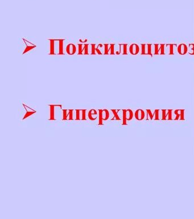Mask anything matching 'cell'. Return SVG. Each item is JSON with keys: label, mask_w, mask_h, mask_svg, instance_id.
I'll use <instances>...</instances> for the list:
<instances>
[{"label": "cell", "mask_w": 194, "mask_h": 219, "mask_svg": "<svg viewBox=\"0 0 194 219\" xmlns=\"http://www.w3.org/2000/svg\"><path fill=\"white\" fill-rule=\"evenodd\" d=\"M91 55H96V45L95 44H91Z\"/></svg>", "instance_id": "22"}, {"label": "cell", "mask_w": 194, "mask_h": 219, "mask_svg": "<svg viewBox=\"0 0 194 219\" xmlns=\"http://www.w3.org/2000/svg\"><path fill=\"white\" fill-rule=\"evenodd\" d=\"M120 53V54L127 55L128 54V45L127 44H119Z\"/></svg>", "instance_id": "18"}, {"label": "cell", "mask_w": 194, "mask_h": 219, "mask_svg": "<svg viewBox=\"0 0 194 219\" xmlns=\"http://www.w3.org/2000/svg\"><path fill=\"white\" fill-rule=\"evenodd\" d=\"M58 55H64V40L58 39Z\"/></svg>", "instance_id": "16"}, {"label": "cell", "mask_w": 194, "mask_h": 219, "mask_svg": "<svg viewBox=\"0 0 194 219\" xmlns=\"http://www.w3.org/2000/svg\"><path fill=\"white\" fill-rule=\"evenodd\" d=\"M177 48L175 44H167V54L168 55H173L175 53V49Z\"/></svg>", "instance_id": "13"}, {"label": "cell", "mask_w": 194, "mask_h": 219, "mask_svg": "<svg viewBox=\"0 0 194 219\" xmlns=\"http://www.w3.org/2000/svg\"><path fill=\"white\" fill-rule=\"evenodd\" d=\"M104 55H115L116 54L115 44H104Z\"/></svg>", "instance_id": "5"}, {"label": "cell", "mask_w": 194, "mask_h": 219, "mask_svg": "<svg viewBox=\"0 0 194 219\" xmlns=\"http://www.w3.org/2000/svg\"><path fill=\"white\" fill-rule=\"evenodd\" d=\"M129 52L131 55H136L140 53V47L137 43H132L129 48Z\"/></svg>", "instance_id": "10"}, {"label": "cell", "mask_w": 194, "mask_h": 219, "mask_svg": "<svg viewBox=\"0 0 194 219\" xmlns=\"http://www.w3.org/2000/svg\"><path fill=\"white\" fill-rule=\"evenodd\" d=\"M97 112L96 110L92 109L89 110V112L88 113V117L90 120L94 121L97 119Z\"/></svg>", "instance_id": "14"}, {"label": "cell", "mask_w": 194, "mask_h": 219, "mask_svg": "<svg viewBox=\"0 0 194 219\" xmlns=\"http://www.w3.org/2000/svg\"><path fill=\"white\" fill-rule=\"evenodd\" d=\"M154 55H164L167 53V45L166 44H153Z\"/></svg>", "instance_id": "4"}, {"label": "cell", "mask_w": 194, "mask_h": 219, "mask_svg": "<svg viewBox=\"0 0 194 219\" xmlns=\"http://www.w3.org/2000/svg\"><path fill=\"white\" fill-rule=\"evenodd\" d=\"M109 118V112L106 109L99 110V123L101 126L104 124V122L106 121Z\"/></svg>", "instance_id": "3"}, {"label": "cell", "mask_w": 194, "mask_h": 219, "mask_svg": "<svg viewBox=\"0 0 194 219\" xmlns=\"http://www.w3.org/2000/svg\"><path fill=\"white\" fill-rule=\"evenodd\" d=\"M36 48V46L35 45H27V46H26V48H25V50H24V52H23V54H24L26 53L27 52H29V51H30L31 50H32V49H33V48Z\"/></svg>", "instance_id": "20"}, {"label": "cell", "mask_w": 194, "mask_h": 219, "mask_svg": "<svg viewBox=\"0 0 194 219\" xmlns=\"http://www.w3.org/2000/svg\"><path fill=\"white\" fill-rule=\"evenodd\" d=\"M66 51L68 55H74L76 52V47L73 43H69L67 46Z\"/></svg>", "instance_id": "11"}, {"label": "cell", "mask_w": 194, "mask_h": 219, "mask_svg": "<svg viewBox=\"0 0 194 219\" xmlns=\"http://www.w3.org/2000/svg\"><path fill=\"white\" fill-rule=\"evenodd\" d=\"M50 41V55H55V39H49Z\"/></svg>", "instance_id": "17"}, {"label": "cell", "mask_w": 194, "mask_h": 219, "mask_svg": "<svg viewBox=\"0 0 194 219\" xmlns=\"http://www.w3.org/2000/svg\"><path fill=\"white\" fill-rule=\"evenodd\" d=\"M177 51L180 55H186L189 52V47L185 43H180L177 46Z\"/></svg>", "instance_id": "9"}, {"label": "cell", "mask_w": 194, "mask_h": 219, "mask_svg": "<svg viewBox=\"0 0 194 219\" xmlns=\"http://www.w3.org/2000/svg\"><path fill=\"white\" fill-rule=\"evenodd\" d=\"M123 120L124 123L125 122V120H131L133 116V112L131 110H123Z\"/></svg>", "instance_id": "12"}, {"label": "cell", "mask_w": 194, "mask_h": 219, "mask_svg": "<svg viewBox=\"0 0 194 219\" xmlns=\"http://www.w3.org/2000/svg\"><path fill=\"white\" fill-rule=\"evenodd\" d=\"M23 105V106L25 107V109H26V114H25V116H24V117L23 118V120H24V119H26V118H28V117H29L30 116H31L32 115L34 114L35 113H36V111L33 110L31 108H30V107H29L28 106H26V105Z\"/></svg>", "instance_id": "15"}, {"label": "cell", "mask_w": 194, "mask_h": 219, "mask_svg": "<svg viewBox=\"0 0 194 219\" xmlns=\"http://www.w3.org/2000/svg\"><path fill=\"white\" fill-rule=\"evenodd\" d=\"M78 55H88L89 44H78Z\"/></svg>", "instance_id": "7"}, {"label": "cell", "mask_w": 194, "mask_h": 219, "mask_svg": "<svg viewBox=\"0 0 194 219\" xmlns=\"http://www.w3.org/2000/svg\"><path fill=\"white\" fill-rule=\"evenodd\" d=\"M75 120H86V110H75Z\"/></svg>", "instance_id": "8"}, {"label": "cell", "mask_w": 194, "mask_h": 219, "mask_svg": "<svg viewBox=\"0 0 194 219\" xmlns=\"http://www.w3.org/2000/svg\"><path fill=\"white\" fill-rule=\"evenodd\" d=\"M141 55H148L152 57L154 55V45L152 44H141L140 46Z\"/></svg>", "instance_id": "1"}, {"label": "cell", "mask_w": 194, "mask_h": 219, "mask_svg": "<svg viewBox=\"0 0 194 219\" xmlns=\"http://www.w3.org/2000/svg\"><path fill=\"white\" fill-rule=\"evenodd\" d=\"M63 120H74V110H63Z\"/></svg>", "instance_id": "6"}, {"label": "cell", "mask_w": 194, "mask_h": 219, "mask_svg": "<svg viewBox=\"0 0 194 219\" xmlns=\"http://www.w3.org/2000/svg\"><path fill=\"white\" fill-rule=\"evenodd\" d=\"M50 120H55L58 119V114L60 110H61V105H50Z\"/></svg>", "instance_id": "2"}, {"label": "cell", "mask_w": 194, "mask_h": 219, "mask_svg": "<svg viewBox=\"0 0 194 219\" xmlns=\"http://www.w3.org/2000/svg\"><path fill=\"white\" fill-rule=\"evenodd\" d=\"M120 110H111V111L113 114V118H112L113 120H120V118L119 116L118 113Z\"/></svg>", "instance_id": "19"}, {"label": "cell", "mask_w": 194, "mask_h": 219, "mask_svg": "<svg viewBox=\"0 0 194 219\" xmlns=\"http://www.w3.org/2000/svg\"><path fill=\"white\" fill-rule=\"evenodd\" d=\"M189 53L190 55H194V43H191L189 45Z\"/></svg>", "instance_id": "21"}]
</instances>
